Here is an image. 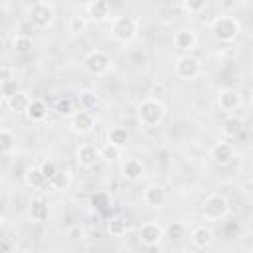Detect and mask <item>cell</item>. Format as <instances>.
Wrapping results in <instances>:
<instances>
[{
    "mask_svg": "<svg viewBox=\"0 0 253 253\" xmlns=\"http://www.w3.org/2000/svg\"><path fill=\"white\" fill-rule=\"evenodd\" d=\"M136 121L144 128H156L164 123L166 119V107L160 99H142L136 105Z\"/></svg>",
    "mask_w": 253,
    "mask_h": 253,
    "instance_id": "obj_1",
    "label": "cell"
},
{
    "mask_svg": "<svg viewBox=\"0 0 253 253\" xmlns=\"http://www.w3.org/2000/svg\"><path fill=\"white\" fill-rule=\"evenodd\" d=\"M210 34L211 38L217 42V43H231L239 38L241 34V22L235 18V16H217L213 22H211V28H210Z\"/></svg>",
    "mask_w": 253,
    "mask_h": 253,
    "instance_id": "obj_2",
    "label": "cell"
},
{
    "mask_svg": "<svg viewBox=\"0 0 253 253\" xmlns=\"http://www.w3.org/2000/svg\"><path fill=\"white\" fill-rule=\"evenodd\" d=\"M83 69L91 77H107L115 69V61L105 49H91L83 59Z\"/></svg>",
    "mask_w": 253,
    "mask_h": 253,
    "instance_id": "obj_3",
    "label": "cell"
},
{
    "mask_svg": "<svg viewBox=\"0 0 253 253\" xmlns=\"http://www.w3.org/2000/svg\"><path fill=\"white\" fill-rule=\"evenodd\" d=\"M136 34H138V22L132 18V16H117L111 24V38L117 42V43H123V45H128L136 40Z\"/></svg>",
    "mask_w": 253,
    "mask_h": 253,
    "instance_id": "obj_4",
    "label": "cell"
},
{
    "mask_svg": "<svg viewBox=\"0 0 253 253\" xmlns=\"http://www.w3.org/2000/svg\"><path fill=\"white\" fill-rule=\"evenodd\" d=\"M202 213L208 221H221L227 217L229 213V202L225 196L221 194H210L206 200H204V206H202Z\"/></svg>",
    "mask_w": 253,
    "mask_h": 253,
    "instance_id": "obj_5",
    "label": "cell"
},
{
    "mask_svg": "<svg viewBox=\"0 0 253 253\" xmlns=\"http://www.w3.org/2000/svg\"><path fill=\"white\" fill-rule=\"evenodd\" d=\"M174 71L182 81H196L202 75V61L192 53H182L174 63Z\"/></svg>",
    "mask_w": 253,
    "mask_h": 253,
    "instance_id": "obj_6",
    "label": "cell"
},
{
    "mask_svg": "<svg viewBox=\"0 0 253 253\" xmlns=\"http://www.w3.org/2000/svg\"><path fill=\"white\" fill-rule=\"evenodd\" d=\"M30 22L34 28L38 30H47L53 26L55 22V10L51 8V4L45 2H34L30 6Z\"/></svg>",
    "mask_w": 253,
    "mask_h": 253,
    "instance_id": "obj_7",
    "label": "cell"
},
{
    "mask_svg": "<svg viewBox=\"0 0 253 253\" xmlns=\"http://www.w3.org/2000/svg\"><path fill=\"white\" fill-rule=\"evenodd\" d=\"M215 103H217V107H219L223 113H229V115H231V113H235V111L241 107L243 95H241V91L235 89V87H221V89L217 91Z\"/></svg>",
    "mask_w": 253,
    "mask_h": 253,
    "instance_id": "obj_8",
    "label": "cell"
},
{
    "mask_svg": "<svg viewBox=\"0 0 253 253\" xmlns=\"http://www.w3.org/2000/svg\"><path fill=\"white\" fill-rule=\"evenodd\" d=\"M69 130L75 134H89L95 128V115L91 111H73L69 115Z\"/></svg>",
    "mask_w": 253,
    "mask_h": 253,
    "instance_id": "obj_9",
    "label": "cell"
},
{
    "mask_svg": "<svg viewBox=\"0 0 253 253\" xmlns=\"http://www.w3.org/2000/svg\"><path fill=\"white\" fill-rule=\"evenodd\" d=\"M138 239L146 247H156L164 239V227L156 221H146L138 227Z\"/></svg>",
    "mask_w": 253,
    "mask_h": 253,
    "instance_id": "obj_10",
    "label": "cell"
},
{
    "mask_svg": "<svg viewBox=\"0 0 253 253\" xmlns=\"http://www.w3.org/2000/svg\"><path fill=\"white\" fill-rule=\"evenodd\" d=\"M210 160L215 164V166H227L231 160H233V156H235V148H233V144L231 142H227L225 138L223 140H219V142H215L211 148H210Z\"/></svg>",
    "mask_w": 253,
    "mask_h": 253,
    "instance_id": "obj_11",
    "label": "cell"
},
{
    "mask_svg": "<svg viewBox=\"0 0 253 253\" xmlns=\"http://www.w3.org/2000/svg\"><path fill=\"white\" fill-rule=\"evenodd\" d=\"M99 160H101V154H99V146L97 144L83 142V144L77 146V150H75V162L81 168H93Z\"/></svg>",
    "mask_w": 253,
    "mask_h": 253,
    "instance_id": "obj_12",
    "label": "cell"
},
{
    "mask_svg": "<svg viewBox=\"0 0 253 253\" xmlns=\"http://www.w3.org/2000/svg\"><path fill=\"white\" fill-rule=\"evenodd\" d=\"M172 42H174V47L180 49L182 53H192L198 45V36L190 28H180V30H176Z\"/></svg>",
    "mask_w": 253,
    "mask_h": 253,
    "instance_id": "obj_13",
    "label": "cell"
},
{
    "mask_svg": "<svg viewBox=\"0 0 253 253\" xmlns=\"http://www.w3.org/2000/svg\"><path fill=\"white\" fill-rule=\"evenodd\" d=\"M144 174H146V166L140 158H126L121 164V176L126 182H138L144 178Z\"/></svg>",
    "mask_w": 253,
    "mask_h": 253,
    "instance_id": "obj_14",
    "label": "cell"
},
{
    "mask_svg": "<svg viewBox=\"0 0 253 253\" xmlns=\"http://www.w3.org/2000/svg\"><path fill=\"white\" fill-rule=\"evenodd\" d=\"M213 241H215V233L208 225H196L190 231V243L196 249H208V247H211Z\"/></svg>",
    "mask_w": 253,
    "mask_h": 253,
    "instance_id": "obj_15",
    "label": "cell"
},
{
    "mask_svg": "<svg viewBox=\"0 0 253 253\" xmlns=\"http://www.w3.org/2000/svg\"><path fill=\"white\" fill-rule=\"evenodd\" d=\"M142 202H144L148 208H152V210H160V208L166 204V192H164V188L158 186V184H152V186L144 188V192H142Z\"/></svg>",
    "mask_w": 253,
    "mask_h": 253,
    "instance_id": "obj_16",
    "label": "cell"
},
{
    "mask_svg": "<svg viewBox=\"0 0 253 253\" xmlns=\"http://www.w3.org/2000/svg\"><path fill=\"white\" fill-rule=\"evenodd\" d=\"M47 113H49V107H47V103L43 99H32L28 109H26V113H24V117L30 123H42V121L47 119Z\"/></svg>",
    "mask_w": 253,
    "mask_h": 253,
    "instance_id": "obj_17",
    "label": "cell"
},
{
    "mask_svg": "<svg viewBox=\"0 0 253 253\" xmlns=\"http://www.w3.org/2000/svg\"><path fill=\"white\" fill-rule=\"evenodd\" d=\"M30 101H32V97H30L26 91H22V89L12 91V93L8 95V99H6L8 109H10L12 113H16V115H24L26 109H28V105H30Z\"/></svg>",
    "mask_w": 253,
    "mask_h": 253,
    "instance_id": "obj_18",
    "label": "cell"
},
{
    "mask_svg": "<svg viewBox=\"0 0 253 253\" xmlns=\"http://www.w3.org/2000/svg\"><path fill=\"white\" fill-rule=\"evenodd\" d=\"M111 14V6L107 0H91L89 6H87V16L91 22L99 24V22H105Z\"/></svg>",
    "mask_w": 253,
    "mask_h": 253,
    "instance_id": "obj_19",
    "label": "cell"
},
{
    "mask_svg": "<svg viewBox=\"0 0 253 253\" xmlns=\"http://www.w3.org/2000/svg\"><path fill=\"white\" fill-rule=\"evenodd\" d=\"M28 213H30V219L36 221V223H43L47 221L49 217V206L43 198H34L30 202V208H28Z\"/></svg>",
    "mask_w": 253,
    "mask_h": 253,
    "instance_id": "obj_20",
    "label": "cell"
},
{
    "mask_svg": "<svg viewBox=\"0 0 253 253\" xmlns=\"http://www.w3.org/2000/svg\"><path fill=\"white\" fill-rule=\"evenodd\" d=\"M241 130H243V121H241L237 115L225 117V121H223V125H221V136H223L225 140L237 138V136L241 134Z\"/></svg>",
    "mask_w": 253,
    "mask_h": 253,
    "instance_id": "obj_21",
    "label": "cell"
},
{
    "mask_svg": "<svg viewBox=\"0 0 253 253\" xmlns=\"http://www.w3.org/2000/svg\"><path fill=\"white\" fill-rule=\"evenodd\" d=\"M107 233L111 237H125L128 233V219L123 215H111L107 219Z\"/></svg>",
    "mask_w": 253,
    "mask_h": 253,
    "instance_id": "obj_22",
    "label": "cell"
},
{
    "mask_svg": "<svg viewBox=\"0 0 253 253\" xmlns=\"http://www.w3.org/2000/svg\"><path fill=\"white\" fill-rule=\"evenodd\" d=\"M24 182H26V186L32 188V190H42V188L47 186V178L42 174L40 166H30V168L26 170V174H24Z\"/></svg>",
    "mask_w": 253,
    "mask_h": 253,
    "instance_id": "obj_23",
    "label": "cell"
},
{
    "mask_svg": "<svg viewBox=\"0 0 253 253\" xmlns=\"http://www.w3.org/2000/svg\"><path fill=\"white\" fill-rule=\"evenodd\" d=\"M71 182H73V178H71V172H69V170H57V172L49 178L47 186H49L51 190H55V192H65V190H69Z\"/></svg>",
    "mask_w": 253,
    "mask_h": 253,
    "instance_id": "obj_24",
    "label": "cell"
},
{
    "mask_svg": "<svg viewBox=\"0 0 253 253\" xmlns=\"http://www.w3.org/2000/svg\"><path fill=\"white\" fill-rule=\"evenodd\" d=\"M18 140L10 128H0V156H10L16 152Z\"/></svg>",
    "mask_w": 253,
    "mask_h": 253,
    "instance_id": "obj_25",
    "label": "cell"
},
{
    "mask_svg": "<svg viewBox=\"0 0 253 253\" xmlns=\"http://www.w3.org/2000/svg\"><path fill=\"white\" fill-rule=\"evenodd\" d=\"M79 107L81 109H85V111H95L97 107H99V95L93 91V89H83V91H79Z\"/></svg>",
    "mask_w": 253,
    "mask_h": 253,
    "instance_id": "obj_26",
    "label": "cell"
},
{
    "mask_svg": "<svg viewBox=\"0 0 253 253\" xmlns=\"http://www.w3.org/2000/svg\"><path fill=\"white\" fill-rule=\"evenodd\" d=\"M107 142H111V144L123 148V146L128 142V130H126L125 126H119V125L111 126L109 132H107Z\"/></svg>",
    "mask_w": 253,
    "mask_h": 253,
    "instance_id": "obj_27",
    "label": "cell"
},
{
    "mask_svg": "<svg viewBox=\"0 0 253 253\" xmlns=\"http://www.w3.org/2000/svg\"><path fill=\"white\" fill-rule=\"evenodd\" d=\"M99 154H101V160H103V162L113 164V162H117V160L121 158L123 148H121V146H115V144H111V142H107V144H103V146L99 148Z\"/></svg>",
    "mask_w": 253,
    "mask_h": 253,
    "instance_id": "obj_28",
    "label": "cell"
},
{
    "mask_svg": "<svg viewBox=\"0 0 253 253\" xmlns=\"http://www.w3.org/2000/svg\"><path fill=\"white\" fill-rule=\"evenodd\" d=\"M164 237L172 239V241H178L182 237H186V225L182 221H172L164 227Z\"/></svg>",
    "mask_w": 253,
    "mask_h": 253,
    "instance_id": "obj_29",
    "label": "cell"
},
{
    "mask_svg": "<svg viewBox=\"0 0 253 253\" xmlns=\"http://www.w3.org/2000/svg\"><path fill=\"white\" fill-rule=\"evenodd\" d=\"M14 49H16V53H22V55H26V53H30L32 51V47H34V43H32V38L30 36H26V34H18L16 38H14Z\"/></svg>",
    "mask_w": 253,
    "mask_h": 253,
    "instance_id": "obj_30",
    "label": "cell"
},
{
    "mask_svg": "<svg viewBox=\"0 0 253 253\" xmlns=\"http://www.w3.org/2000/svg\"><path fill=\"white\" fill-rule=\"evenodd\" d=\"M53 111L57 115H61V117H69L73 113V101L69 97H59L55 101V105H53Z\"/></svg>",
    "mask_w": 253,
    "mask_h": 253,
    "instance_id": "obj_31",
    "label": "cell"
},
{
    "mask_svg": "<svg viewBox=\"0 0 253 253\" xmlns=\"http://www.w3.org/2000/svg\"><path fill=\"white\" fill-rule=\"evenodd\" d=\"M67 28H69V32L73 36H79V34H83L87 30V18L85 16H71Z\"/></svg>",
    "mask_w": 253,
    "mask_h": 253,
    "instance_id": "obj_32",
    "label": "cell"
},
{
    "mask_svg": "<svg viewBox=\"0 0 253 253\" xmlns=\"http://www.w3.org/2000/svg\"><path fill=\"white\" fill-rule=\"evenodd\" d=\"M182 4H184V10L188 14H200L206 10L208 0H182Z\"/></svg>",
    "mask_w": 253,
    "mask_h": 253,
    "instance_id": "obj_33",
    "label": "cell"
},
{
    "mask_svg": "<svg viewBox=\"0 0 253 253\" xmlns=\"http://www.w3.org/2000/svg\"><path fill=\"white\" fill-rule=\"evenodd\" d=\"M40 170H42V174L47 178V182H49V178L57 172V164L53 162V160H43L42 164H40Z\"/></svg>",
    "mask_w": 253,
    "mask_h": 253,
    "instance_id": "obj_34",
    "label": "cell"
},
{
    "mask_svg": "<svg viewBox=\"0 0 253 253\" xmlns=\"http://www.w3.org/2000/svg\"><path fill=\"white\" fill-rule=\"evenodd\" d=\"M14 79V69L8 65H0V85L4 87L6 83H10Z\"/></svg>",
    "mask_w": 253,
    "mask_h": 253,
    "instance_id": "obj_35",
    "label": "cell"
},
{
    "mask_svg": "<svg viewBox=\"0 0 253 253\" xmlns=\"http://www.w3.org/2000/svg\"><path fill=\"white\" fill-rule=\"evenodd\" d=\"M67 237H69V239H83V237H85V229H83V225H79V223L71 225V227L67 229Z\"/></svg>",
    "mask_w": 253,
    "mask_h": 253,
    "instance_id": "obj_36",
    "label": "cell"
},
{
    "mask_svg": "<svg viewBox=\"0 0 253 253\" xmlns=\"http://www.w3.org/2000/svg\"><path fill=\"white\" fill-rule=\"evenodd\" d=\"M4 99H6V91H4V87L0 85V105L4 103Z\"/></svg>",
    "mask_w": 253,
    "mask_h": 253,
    "instance_id": "obj_37",
    "label": "cell"
},
{
    "mask_svg": "<svg viewBox=\"0 0 253 253\" xmlns=\"http://www.w3.org/2000/svg\"><path fill=\"white\" fill-rule=\"evenodd\" d=\"M2 225H4V215L0 213V227H2Z\"/></svg>",
    "mask_w": 253,
    "mask_h": 253,
    "instance_id": "obj_38",
    "label": "cell"
},
{
    "mask_svg": "<svg viewBox=\"0 0 253 253\" xmlns=\"http://www.w3.org/2000/svg\"><path fill=\"white\" fill-rule=\"evenodd\" d=\"M36 2H45V4H49L51 0H36Z\"/></svg>",
    "mask_w": 253,
    "mask_h": 253,
    "instance_id": "obj_39",
    "label": "cell"
}]
</instances>
